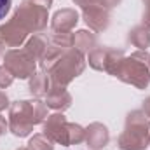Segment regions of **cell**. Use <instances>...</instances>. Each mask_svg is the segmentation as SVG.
<instances>
[{"instance_id": "obj_1", "label": "cell", "mask_w": 150, "mask_h": 150, "mask_svg": "<svg viewBox=\"0 0 150 150\" xmlns=\"http://www.w3.org/2000/svg\"><path fill=\"white\" fill-rule=\"evenodd\" d=\"M47 119V105L40 100H21L9 107V131L14 136L25 138L33 131V126Z\"/></svg>"}, {"instance_id": "obj_2", "label": "cell", "mask_w": 150, "mask_h": 150, "mask_svg": "<svg viewBox=\"0 0 150 150\" xmlns=\"http://www.w3.org/2000/svg\"><path fill=\"white\" fill-rule=\"evenodd\" d=\"M150 145V119L143 110H133L126 117V127L119 134L120 150H147Z\"/></svg>"}, {"instance_id": "obj_3", "label": "cell", "mask_w": 150, "mask_h": 150, "mask_svg": "<svg viewBox=\"0 0 150 150\" xmlns=\"http://www.w3.org/2000/svg\"><path fill=\"white\" fill-rule=\"evenodd\" d=\"M84 68H86L84 54L72 47L51 67V70L47 74H49L51 82L54 86H65L67 87L75 77H79L84 72Z\"/></svg>"}, {"instance_id": "obj_4", "label": "cell", "mask_w": 150, "mask_h": 150, "mask_svg": "<svg viewBox=\"0 0 150 150\" xmlns=\"http://www.w3.org/2000/svg\"><path fill=\"white\" fill-rule=\"evenodd\" d=\"M115 77L126 84H131L134 86L136 89H145L149 87L150 84V70L147 67V63L136 56V52H133L131 56H126L117 72H115Z\"/></svg>"}, {"instance_id": "obj_5", "label": "cell", "mask_w": 150, "mask_h": 150, "mask_svg": "<svg viewBox=\"0 0 150 150\" xmlns=\"http://www.w3.org/2000/svg\"><path fill=\"white\" fill-rule=\"evenodd\" d=\"M49 9L42 7L40 4L33 2V0H25L18 5L16 12H14V19H18L28 33H35V32H42L45 26H47V19H49V14H47Z\"/></svg>"}, {"instance_id": "obj_6", "label": "cell", "mask_w": 150, "mask_h": 150, "mask_svg": "<svg viewBox=\"0 0 150 150\" xmlns=\"http://www.w3.org/2000/svg\"><path fill=\"white\" fill-rule=\"evenodd\" d=\"M4 67L14 75V79H30L37 70V59L25 49H9L4 54Z\"/></svg>"}, {"instance_id": "obj_7", "label": "cell", "mask_w": 150, "mask_h": 150, "mask_svg": "<svg viewBox=\"0 0 150 150\" xmlns=\"http://www.w3.org/2000/svg\"><path fill=\"white\" fill-rule=\"evenodd\" d=\"M42 134H45L52 143H58L61 147H70L68 142V120L63 115V112H56L52 115H47L44 120Z\"/></svg>"}, {"instance_id": "obj_8", "label": "cell", "mask_w": 150, "mask_h": 150, "mask_svg": "<svg viewBox=\"0 0 150 150\" xmlns=\"http://www.w3.org/2000/svg\"><path fill=\"white\" fill-rule=\"evenodd\" d=\"M26 37V28L14 18H11L5 25H0V45L4 47H19Z\"/></svg>"}, {"instance_id": "obj_9", "label": "cell", "mask_w": 150, "mask_h": 150, "mask_svg": "<svg viewBox=\"0 0 150 150\" xmlns=\"http://www.w3.org/2000/svg\"><path fill=\"white\" fill-rule=\"evenodd\" d=\"M82 18L93 32H105L110 25V11L101 5H91L82 9Z\"/></svg>"}, {"instance_id": "obj_10", "label": "cell", "mask_w": 150, "mask_h": 150, "mask_svg": "<svg viewBox=\"0 0 150 150\" xmlns=\"http://www.w3.org/2000/svg\"><path fill=\"white\" fill-rule=\"evenodd\" d=\"M84 142L87 143L89 150H103L110 142V133L107 126H103L101 122H93L86 127Z\"/></svg>"}, {"instance_id": "obj_11", "label": "cell", "mask_w": 150, "mask_h": 150, "mask_svg": "<svg viewBox=\"0 0 150 150\" xmlns=\"http://www.w3.org/2000/svg\"><path fill=\"white\" fill-rule=\"evenodd\" d=\"M47 108H52L56 112H63L72 107V94L65 89V86H51L47 96H45Z\"/></svg>"}, {"instance_id": "obj_12", "label": "cell", "mask_w": 150, "mask_h": 150, "mask_svg": "<svg viewBox=\"0 0 150 150\" xmlns=\"http://www.w3.org/2000/svg\"><path fill=\"white\" fill-rule=\"evenodd\" d=\"M79 23V14L75 9H61L58 11L52 19H51V28L52 32L59 33H70Z\"/></svg>"}, {"instance_id": "obj_13", "label": "cell", "mask_w": 150, "mask_h": 150, "mask_svg": "<svg viewBox=\"0 0 150 150\" xmlns=\"http://www.w3.org/2000/svg\"><path fill=\"white\" fill-rule=\"evenodd\" d=\"M52 82H51V77L47 72L40 70L30 77V93L35 96V98H42V96H47L49 89H51Z\"/></svg>"}, {"instance_id": "obj_14", "label": "cell", "mask_w": 150, "mask_h": 150, "mask_svg": "<svg viewBox=\"0 0 150 150\" xmlns=\"http://www.w3.org/2000/svg\"><path fill=\"white\" fill-rule=\"evenodd\" d=\"M96 44H98V38L93 32L79 30L74 33V49H77L82 54H87L93 49H96Z\"/></svg>"}, {"instance_id": "obj_15", "label": "cell", "mask_w": 150, "mask_h": 150, "mask_svg": "<svg viewBox=\"0 0 150 150\" xmlns=\"http://www.w3.org/2000/svg\"><path fill=\"white\" fill-rule=\"evenodd\" d=\"M129 42L138 47V51H147L150 47V32L145 26H136L129 32Z\"/></svg>"}, {"instance_id": "obj_16", "label": "cell", "mask_w": 150, "mask_h": 150, "mask_svg": "<svg viewBox=\"0 0 150 150\" xmlns=\"http://www.w3.org/2000/svg\"><path fill=\"white\" fill-rule=\"evenodd\" d=\"M45 47H47V40L42 37V35L35 33V35H32V37L26 40V44H25V47H23V49H25L30 56H33V58L38 61V59L42 58V54H44Z\"/></svg>"}, {"instance_id": "obj_17", "label": "cell", "mask_w": 150, "mask_h": 150, "mask_svg": "<svg viewBox=\"0 0 150 150\" xmlns=\"http://www.w3.org/2000/svg\"><path fill=\"white\" fill-rule=\"evenodd\" d=\"M107 56H108V49L107 47H96L89 52V67L98 70V72H105V63H107Z\"/></svg>"}, {"instance_id": "obj_18", "label": "cell", "mask_w": 150, "mask_h": 150, "mask_svg": "<svg viewBox=\"0 0 150 150\" xmlns=\"http://www.w3.org/2000/svg\"><path fill=\"white\" fill-rule=\"evenodd\" d=\"M124 52L122 51H117V49H108V56H107V63H105V72L115 77V72L120 65V61L124 59Z\"/></svg>"}, {"instance_id": "obj_19", "label": "cell", "mask_w": 150, "mask_h": 150, "mask_svg": "<svg viewBox=\"0 0 150 150\" xmlns=\"http://www.w3.org/2000/svg\"><path fill=\"white\" fill-rule=\"evenodd\" d=\"M28 150H54V143L45 134H33L28 142Z\"/></svg>"}, {"instance_id": "obj_20", "label": "cell", "mask_w": 150, "mask_h": 150, "mask_svg": "<svg viewBox=\"0 0 150 150\" xmlns=\"http://www.w3.org/2000/svg\"><path fill=\"white\" fill-rule=\"evenodd\" d=\"M86 138V129L75 122H68V142L70 145H79Z\"/></svg>"}, {"instance_id": "obj_21", "label": "cell", "mask_w": 150, "mask_h": 150, "mask_svg": "<svg viewBox=\"0 0 150 150\" xmlns=\"http://www.w3.org/2000/svg\"><path fill=\"white\" fill-rule=\"evenodd\" d=\"M14 82V75L11 74L4 65L0 67V89H5V87H9L11 84Z\"/></svg>"}, {"instance_id": "obj_22", "label": "cell", "mask_w": 150, "mask_h": 150, "mask_svg": "<svg viewBox=\"0 0 150 150\" xmlns=\"http://www.w3.org/2000/svg\"><path fill=\"white\" fill-rule=\"evenodd\" d=\"M12 0H0V19H4L7 16V12L11 11Z\"/></svg>"}, {"instance_id": "obj_23", "label": "cell", "mask_w": 150, "mask_h": 150, "mask_svg": "<svg viewBox=\"0 0 150 150\" xmlns=\"http://www.w3.org/2000/svg\"><path fill=\"white\" fill-rule=\"evenodd\" d=\"M143 25L142 26H145L147 30L150 32V0L149 2H145V12H143Z\"/></svg>"}, {"instance_id": "obj_24", "label": "cell", "mask_w": 150, "mask_h": 150, "mask_svg": "<svg viewBox=\"0 0 150 150\" xmlns=\"http://www.w3.org/2000/svg\"><path fill=\"white\" fill-rule=\"evenodd\" d=\"M75 5L86 9V7H91V5H100V0H74Z\"/></svg>"}, {"instance_id": "obj_25", "label": "cell", "mask_w": 150, "mask_h": 150, "mask_svg": "<svg viewBox=\"0 0 150 150\" xmlns=\"http://www.w3.org/2000/svg\"><path fill=\"white\" fill-rule=\"evenodd\" d=\"M120 2H122V0H100V5L110 11V9H113V7H117Z\"/></svg>"}, {"instance_id": "obj_26", "label": "cell", "mask_w": 150, "mask_h": 150, "mask_svg": "<svg viewBox=\"0 0 150 150\" xmlns=\"http://www.w3.org/2000/svg\"><path fill=\"white\" fill-rule=\"evenodd\" d=\"M11 107V103H9V98H7V94L4 93V91H0V112H4L5 108H9Z\"/></svg>"}, {"instance_id": "obj_27", "label": "cell", "mask_w": 150, "mask_h": 150, "mask_svg": "<svg viewBox=\"0 0 150 150\" xmlns=\"http://www.w3.org/2000/svg\"><path fill=\"white\" fill-rule=\"evenodd\" d=\"M136 56L142 58L147 63V67H149V70H150V52H147V51H136Z\"/></svg>"}, {"instance_id": "obj_28", "label": "cell", "mask_w": 150, "mask_h": 150, "mask_svg": "<svg viewBox=\"0 0 150 150\" xmlns=\"http://www.w3.org/2000/svg\"><path fill=\"white\" fill-rule=\"evenodd\" d=\"M7 129H9V122L0 115V136H2V134H5V131H7Z\"/></svg>"}, {"instance_id": "obj_29", "label": "cell", "mask_w": 150, "mask_h": 150, "mask_svg": "<svg viewBox=\"0 0 150 150\" xmlns=\"http://www.w3.org/2000/svg\"><path fill=\"white\" fill-rule=\"evenodd\" d=\"M143 112L147 113V117L150 119V98H147V100L143 101Z\"/></svg>"}, {"instance_id": "obj_30", "label": "cell", "mask_w": 150, "mask_h": 150, "mask_svg": "<svg viewBox=\"0 0 150 150\" xmlns=\"http://www.w3.org/2000/svg\"><path fill=\"white\" fill-rule=\"evenodd\" d=\"M33 2L40 4V5H42V7H45V9H49V7L52 5V0H33Z\"/></svg>"}, {"instance_id": "obj_31", "label": "cell", "mask_w": 150, "mask_h": 150, "mask_svg": "<svg viewBox=\"0 0 150 150\" xmlns=\"http://www.w3.org/2000/svg\"><path fill=\"white\" fill-rule=\"evenodd\" d=\"M4 54H5V47H4V45H0V59L4 58Z\"/></svg>"}, {"instance_id": "obj_32", "label": "cell", "mask_w": 150, "mask_h": 150, "mask_svg": "<svg viewBox=\"0 0 150 150\" xmlns=\"http://www.w3.org/2000/svg\"><path fill=\"white\" fill-rule=\"evenodd\" d=\"M18 150H28V147H19Z\"/></svg>"}, {"instance_id": "obj_33", "label": "cell", "mask_w": 150, "mask_h": 150, "mask_svg": "<svg viewBox=\"0 0 150 150\" xmlns=\"http://www.w3.org/2000/svg\"><path fill=\"white\" fill-rule=\"evenodd\" d=\"M143 2H149V0H143Z\"/></svg>"}]
</instances>
